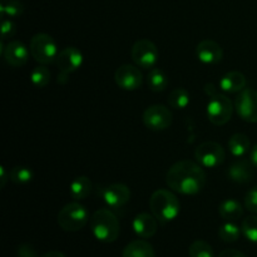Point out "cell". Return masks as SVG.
<instances>
[{"mask_svg":"<svg viewBox=\"0 0 257 257\" xmlns=\"http://www.w3.org/2000/svg\"><path fill=\"white\" fill-rule=\"evenodd\" d=\"M168 188L181 195H197L206 185V172L200 163L182 160L172 165L166 175Z\"/></svg>","mask_w":257,"mask_h":257,"instance_id":"obj_1","label":"cell"},{"mask_svg":"<svg viewBox=\"0 0 257 257\" xmlns=\"http://www.w3.org/2000/svg\"><path fill=\"white\" fill-rule=\"evenodd\" d=\"M150 208L152 215L161 223H168L176 220L181 212V203L172 190L155 191L150 198Z\"/></svg>","mask_w":257,"mask_h":257,"instance_id":"obj_2","label":"cell"},{"mask_svg":"<svg viewBox=\"0 0 257 257\" xmlns=\"http://www.w3.org/2000/svg\"><path fill=\"white\" fill-rule=\"evenodd\" d=\"M90 231L100 242L112 243L117 241L119 236V221L110 210L99 208L90 217Z\"/></svg>","mask_w":257,"mask_h":257,"instance_id":"obj_3","label":"cell"},{"mask_svg":"<svg viewBox=\"0 0 257 257\" xmlns=\"http://www.w3.org/2000/svg\"><path fill=\"white\" fill-rule=\"evenodd\" d=\"M89 221L88 210L79 202H70L58 212L57 222L65 232H78Z\"/></svg>","mask_w":257,"mask_h":257,"instance_id":"obj_4","label":"cell"},{"mask_svg":"<svg viewBox=\"0 0 257 257\" xmlns=\"http://www.w3.org/2000/svg\"><path fill=\"white\" fill-rule=\"evenodd\" d=\"M29 50L35 62L43 65L55 62L58 54H59L55 40L45 33H38L32 38Z\"/></svg>","mask_w":257,"mask_h":257,"instance_id":"obj_5","label":"cell"},{"mask_svg":"<svg viewBox=\"0 0 257 257\" xmlns=\"http://www.w3.org/2000/svg\"><path fill=\"white\" fill-rule=\"evenodd\" d=\"M83 64V53L75 47H67L60 50L55 59V65L59 69L58 74V83L65 84L68 82V77L72 73L77 72Z\"/></svg>","mask_w":257,"mask_h":257,"instance_id":"obj_6","label":"cell"},{"mask_svg":"<svg viewBox=\"0 0 257 257\" xmlns=\"http://www.w3.org/2000/svg\"><path fill=\"white\" fill-rule=\"evenodd\" d=\"M207 118L212 124L225 125L232 117L233 104L225 94H216L207 103Z\"/></svg>","mask_w":257,"mask_h":257,"instance_id":"obj_7","label":"cell"},{"mask_svg":"<svg viewBox=\"0 0 257 257\" xmlns=\"http://www.w3.org/2000/svg\"><path fill=\"white\" fill-rule=\"evenodd\" d=\"M131 57L137 67L151 69V68H155L160 57V52H158L157 45L152 40L140 39L133 44Z\"/></svg>","mask_w":257,"mask_h":257,"instance_id":"obj_8","label":"cell"},{"mask_svg":"<svg viewBox=\"0 0 257 257\" xmlns=\"http://www.w3.org/2000/svg\"><path fill=\"white\" fill-rule=\"evenodd\" d=\"M195 157L197 162L205 168H216L225 162L226 152L217 142H203L196 148Z\"/></svg>","mask_w":257,"mask_h":257,"instance_id":"obj_9","label":"cell"},{"mask_svg":"<svg viewBox=\"0 0 257 257\" xmlns=\"http://www.w3.org/2000/svg\"><path fill=\"white\" fill-rule=\"evenodd\" d=\"M143 123L151 131H165L171 127L173 120L172 112L163 104H153L143 112Z\"/></svg>","mask_w":257,"mask_h":257,"instance_id":"obj_10","label":"cell"},{"mask_svg":"<svg viewBox=\"0 0 257 257\" xmlns=\"http://www.w3.org/2000/svg\"><path fill=\"white\" fill-rule=\"evenodd\" d=\"M238 117L248 123H257V90L245 88L238 93L235 102Z\"/></svg>","mask_w":257,"mask_h":257,"instance_id":"obj_11","label":"cell"},{"mask_svg":"<svg viewBox=\"0 0 257 257\" xmlns=\"http://www.w3.org/2000/svg\"><path fill=\"white\" fill-rule=\"evenodd\" d=\"M114 80L120 89L137 90L143 83V74L137 65L123 64L115 70Z\"/></svg>","mask_w":257,"mask_h":257,"instance_id":"obj_12","label":"cell"},{"mask_svg":"<svg viewBox=\"0 0 257 257\" xmlns=\"http://www.w3.org/2000/svg\"><path fill=\"white\" fill-rule=\"evenodd\" d=\"M100 195L108 207L114 208V210L122 208L131 200V190L124 183H113V185L107 186L103 188Z\"/></svg>","mask_w":257,"mask_h":257,"instance_id":"obj_13","label":"cell"},{"mask_svg":"<svg viewBox=\"0 0 257 257\" xmlns=\"http://www.w3.org/2000/svg\"><path fill=\"white\" fill-rule=\"evenodd\" d=\"M4 55V59L10 67L19 68L27 64L29 59L30 50L27 45L20 40H10L4 47V50L2 53Z\"/></svg>","mask_w":257,"mask_h":257,"instance_id":"obj_14","label":"cell"},{"mask_svg":"<svg viewBox=\"0 0 257 257\" xmlns=\"http://www.w3.org/2000/svg\"><path fill=\"white\" fill-rule=\"evenodd\" d=\"M196 55L203 64H217L222 60L223 50L215 40H201L196 47Z\"/></svg>","mask_w":257,"mask_h":257,"instance_id":"obj_15","label":"cell"},{"mask_svg":"<svg viewBox=\"0 0 257 257\" xmlns=\"http://www.w3.org/2000/svg\"><path fill=\"white\" fill-rule=\"evenodd\" d=\"M157 218L151 213H138L132 221V228L136 235L141 238H151L158 230Z\"/></svg>","mask_w":257,"mask_h":257,"instance_id":"obj_16","label":"cell"},{"mask_svg":"<svg viewBox=\"0 0 257 257\" xmlns=\"http://www.w3.org/2000/svg\"><path fill=\"white\" fill-rule=\"evenodd\" d=\"M253 167L251 161L237 160L230 166L227 171L228 178L236 183H247L253 177Z\"/></svg>","mask_w":257,"mask_h":257,"instance_id":"obj_17","label":"cell"},{"mask_svg":"<svg viewBox=\"0 0 257 257\" xmlns=\"http://www.w3.org/2000/svg\"><path fill=\"white\" fill-rule=\"evenodd\" d=\"M247 84L245 74L237 70L228 72L220 79L221 90L226 93H240L243 90Z\"/></svg>","mask_w":257,"mask_h":257,"instance_id":"obj_18","label":"cell"},{"mask_svg":"<svg viewBox=\"0 0 257 257\" xmlns=\"http://www.w3.org/2000/svg\"><path fill=\"white\" fill-rule=\"evenodd\" d=\"M122 257H156L153 246L145 240H135L123 248Z\"/></svg>","mask_w":257,"mask_h":257,"instance_id":"obj_19","label":"cell"},{"mask_svg":"<svg viewBox=\"0 0 257 257\" xmlns=\"http://www.w3.org/2000/svg\"><path fill=\"white\" fill-rule=\"evenodd\" d=\"M218 213L226 221H237L243 216V207L233 198L222 201L218 206Z\"/></svg>","mask_w":257,"mask_h":257,"instance_id":"obj_20","label":"cell"},{"mask_svg":"<svg viewBox=\"0 0 257 257\" xmlns=\"http://www.w3.org/2000/svg\"><path fill=\"white\" fill-rule=\"evenodd\" d=\"M69 192L70 196H72L75 201L85 200V198L90 195V192H92V181H90L87 176L75 177L74 180L70 182Z\"/></svg>","mask_w":257,"mask_h":257,"instance_id":"obj_21","label":"cell"},{"mask_svg":"<svg viewBox=\"0 0 257 257\" xmlns=\"http://www.w3.org/2000/svg\"><path fill=\"white\" fill-rule=\"evenodd\" d=\"M250 148L251 141L245 133H235L228 140V150L233 157H243Z\"/></svg>","mask_w":257,"mask_h":257,"instance_id":"obj_22","label":"cell"},{"mask_svg":"<svg viewBox=\"0 0 257 257\" xmlns=\"http://www.w3.org/2000/svg\"><path fill=\"white\" fill-rule=\"evenodd\" d=\"M147 84L152 92H163L168 87L167 74L161 68H152L147 75Z\"/></svg>","mask_w":257,"mask_h":257,"instance_id":"obj_23","label":"cell"},{"mask_svg":"<svg viewBox=\"0 0 257 257\" xmlns=\"http://www.w3.org/2000/svg\"><path fill=\"white\" fill-rule=\"evenodd\" d=\"M190 93L185 88H176L168 95V104L173 109H185L190 105Z\"/></svg>","mask_w":257,"mask_h":257,"instance_id":"obj_24","label":"cell"},{"mask_svg":"<svg viewBox=\"0 0 257 257\" xmlns=\"http://www.w3.org/2000/svg\"><path fill=\"white\" fill-rule=\"evenodd\" d=\"M241 233H242L241 228L238 227L236 223H233L232 221H227V222L221 225L220 228H218V237H220L223 242L227 243L236 242V241L240 238Z\"/></svg>","mask_w":257,"mask_h":257,"instance_id":"obj_25","label":"cell"},{"mask_svg":"<svg viewBox=\"0 0 257 257\" xmlns=\"http://www.w3.org/2000/svg\"><path fill=\"white\" fill-rule=\"evenodd\" d=\"M0 12H2L3 18H17L24 12V4L22 0H2Z\"/></svg>","mask_w":257,"mask_h":257,"instance_id":"obj_26","label":"cell"},{"mask_svg":"<svg viewBox=\"0 0 257 257\" xmlns=\"http://www.w3.org/2000/svg\"><path fill=\"white\" fill-rule=\"evenodd\" d=\"M50 70L45 65H38L30 73V82L37 88H44L50 82Z\"/></svg>","mask_w":257,"mask_h":257,"instance_id":"obj_27","label":"cell"},{"mask_svg":"<svg viewBox=\"0 0 257 257\" xmlns=\"http://www.w3.org/2000/svg\"><path fill=\"white\" fill-rule=\"evenodd\" d=\"M33 176H34L33 171L24 166H15L9 172L10 181L17 185H24V183L30 182L33 180Z\"/></svg>","mask_w":257,"mask_h":257,"instance_id":"obj_28","label":"cell"},{"mask_svg":"<svg viewBox=\"0 0 257 257\" xmlns=\"http://www.w3.org/2000/svg\"><path fill=\"white\" fill-rule=\"evenodd\" d=\"M188 255L190 257H215L212 246L203 240H197L191 243L188 248Z\"/></svg>","mask_w":257,"mask_h":257,"instance_id":"obj_29","label":"cell"},{"mask_svg":"<svg viewBox=\"0 0 257 257\" xmlns=\"http://www.w3.org/2000/svg\"><path fill=\"white\" fill-rule=\"evenodd\" d=\"M241 231L250 242L257 245V215L246 217L241 225Z\"/></svg>","mask_w":257,"mask_h":257,"instance_id":"obj_30","label":"cell"},{"mask_svg":"<svg viewBox=\"0 0 257 257\" xmlns=\"http://www.w3.org/2000/svg\"><path fill=\"white\" fill-rule=\"evenodd\" d=\"M245 208L247 211H250L251 213H255L257 215V186L251 188L245 196Z\"/></svg>","mask_w":257,"mask_h":257,"instance_id":"obj_31","label":"cell"},{"mask_svg":"<svg viewBox=\"0 0 257 257\" xmlns=\"http://www.w3.org/2000/svg\"><path fill=\"white\" fill-rule=\"evenodd\" d=\"M17 32V25L12 22L10 19H7V18H3L2 19V40L9 39Z\"/></svg>","mask_w":257,"mask_h":257,"instance_id":"obj_32","label":"cell"},{"mask_svg":"<svg viewBox=\"0 0 257 257\" xmlns=\"http://www.w3.org/2000/svg\"><path fill=\"white\" fill-rule=\"evenodd\" d=\"M17 257H38L37 251L29 243H23L18 247Z\"/></svg>","mask_w":257,"mask_h":257,"instance_id":"obj_33","label":"cell"},{"mask_svg":"<svg viewBox=\"0 0 257 257\" xmlns=\"http://www.w3.org/2000/svg\"><path fill=\"white\" fill-rule=\"evenodd\" d=\"M218 257H246L243 252L238 250H233V248H227V250H223L222 252L218 255Z\"/></svg>","mask_w":257,"mask_h":257,"instance_id":"obj_34","label":"cell"},{"mask_svg":"<svg viewBox=\"0 0 257 257\" xmlns=\"http://www.w3.org/2000/svg\"><path fill=\"white\" fill-rule=\"evenodd\" d=\"M10 180L9 178V173H7V170H5V167H0V187L4 188L5 187V183H7V181Z\"/></svg>","mask_w":257,"mask_h":257,"instance_id":"obj_35","label":"cell"},{"mask_svg":"<svg viewBox=\"0 0 257 257\" xmlns=\"http://www.w3.org/2000/svg\"><path fill=\"white\" fill-rule=\"evenodd\" d=\"M203 90H205V93L210 98L217 94V92H216L215 84H212V83H207V84H205V88H203Z\"/></svg>","mask_w":257,"mask_h":257,"instance_id":"obj_36","label":"cell"},{"mask_svg":"<svg viewBox=\"0 0 257 257\" xmlns=\"http://www.w3.org/2000/svg\"><path fill=\"white\" fill-rule=\"evenodd\" d=\"M250 161H251V162H252V165L257 168V145L253 146L252 150H251Z\"/></svg>","mask_w":257,"mask_h":257,"instance_id":"obj_37","label":"cell"},{"mask_svg":"<svg viewBox=\"0 0 257 257\" xmlns=\"http://www.w3.org/2000/svg\"><path fill=\"white\" fill-rule=\"evenodd\" d=\"M39 257H67V256H65L63 252H60V251H49V252L43 253V255Z\"/></svg>","mask_w":257,"mask_h":257,"instance_id":"obj_38","label":"cell"}]
</instances>
